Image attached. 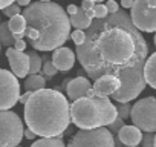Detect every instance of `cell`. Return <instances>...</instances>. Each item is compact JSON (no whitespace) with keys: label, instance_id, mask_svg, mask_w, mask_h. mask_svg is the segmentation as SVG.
<instances>
[{"label":"cell","instance_id":"cell-1","mask_svg":"<svg viewBox=\"0 0 156 147\" xmlns=\"http://www.w3.org/2000/svg\"><path fill=\"white\" fill-rule=\"evenodd\" d=\"M75 54L90 80L95 81L103 75L121 80L119 91L112 95L115 101L130 103L145 89L148 45L126 9L106 19H94L84 43L76 46Z\"/></svg>","mask_w":156,"mask_h":147},{"label":"cell","instance_id":"cell-2","mask_svg":"<svg viewBox=\"0 0 156 147\" xmlns=\"http://www.w3.org/2000/svg\"><path fill=\"white\" fill-rule=\"evenodd\" d=\"M26 37L35 51H55L70 35L67 13L54 2H35L25 8Z\"/></svg>","mask_w":156,"mask_h":147},{"label":"cell","instance_id":"cell-3","mask_svg":"<svg viewBox=\"0 0 156 147\" xmlns=\"http://www.w3.org/2000/svg\"><path fill=\"white\" fill-rule=\"evenodd\" d=\"M25 123L37 136H61L70 123V104L57 89L32 92L25 104Z\"/></svg>","mask_w":156,"mask_h":147},{"label":"cell","instance_id":"cell-4","mask_svg":"<svg viewBox=\"0 0 156 147\" xmlns=\"http://www.w3.org/2000/svg\"><path fill=\"white\" fill-rule=\"evenodd\" d=\"M118 118V109L109 98L86 97L72 103L70 121L78 129H98L110 126Z\"/></svg>","mask_w":156,"mask_h":147},{"label":"cell","instance_id":"cell-5","mask_svg":"<svg viewBox=\"0 0 156 147\" xmlns=\"http://www.w3.org/2000/svg\"><path fill=\"white\" fill-rule=\"evenodd\" d=\"M23 136L22 118L12 110H0V147H17Z\"/></svg>","mask_w":156,"mask_h":147},{"label":"cell","instance_id":"cell-6","mask_svg":"<svg viewBox=\"0 0 156 147\" xmlns=\"http://www.w3.org/2000/svg\"><path fill=\"white\" fill-rule=\"evenodd\" d=\"M67 147H116L113 133L109 127L80 129L70 139Z\"/></svg>","mask_w":156,"mask_h":147},{"label":"cell","instance_id":"cell-7","mask_svg":"<svg viewBox=\"0 0 156 147\" xmlns=\"http://www.w3.org/2000/svg\"><path fill=\"white\" fill-rule=\"evenodd\" d=\"M130 120L133 126L144 132H156V98L145 97L136 101L132 107Z\"/></svg>","mask_w":156,"mask_h":147},{"label":"cell","instance_id":"cell-8","mask_svg":"<svg viewBox=\"0 0 156 147\" xmlns=\"http://www.w3.org/2000/svg\"><path fill=\"white\" fill-rule=\"evenodd\" d=\"M130 19L141 32H156V0H135Z\"/></svg>","mask_w":156,"mask_h":147},{"label":"cell","instance_id":"cell-9","mask_svg":"<svg viewBox=\"0 0 156 147\" xmlns=\"http://www.w3.org/2000/svg\"><path fill=\"white\" fill-rule=\"evenodd\" d=\"M20 100V83L11 70L0 69V110H9Z\"/></svg>","mask_w":156,"mask_h":147},{"label":"cell","instance_id":"cell-10","mask_svg":"<svg viewBox=\"0 0 156 147\" xmlns=\"http://www.w3.org/2000/svg\"><path fill=\"white\" fill-rule=\"evenodd\" d=\"M6 57H8L11 70L17 78L28 77V74H29V55L28 54H25L22 51H17L14 48H8L6 49Z\"/></svg>","mask_w":156,"mask_h":147},{"label":"cell","instance_id":"cell-11","mask_svg":"<svg viewBox=\"0 0 156 147\" xmlns=\"http://www.w3.org/2000/svg\"><path fill=\"white\" fill-rule=\"evenodd\" d=\"M121 88V80L115 75H103L95 80L92 89L95 92V97L98 98H109Z\"/></svg>","mask_w":156,"mask_h":147},{"label":"cell","instance_id":"cell-12","mask_svg":"<svg viewBox=\"0 0 156 147\" xmlns=\"http://www.w3.org/2000/svg\"><path fill=\"white\" fill-rule=\"evenodd\" d=\"M92 91V84L87 78L84 77H75V78H69L67 86H66V94L72 101H76L80 98H86L89 97V92Z\"/></svg>","mask_w":156,"mask_h":147},{"label":"cell","instance_id":"cell-13","mask_svg":"<svg viewBox=\"0 0 156 147\" xmlns=\"http://www.w3.org/2000/svg\"><path fill=\"white\" fill-rule=\"evenodd\" d=\"M75 58H76V54L72 52L69 48H64V46L55 49L54 54H52V63L61 72L70 70L75 64Z\"/></svg>","mask_w":156,"mask_h":147},{"label":"cell","instance_id":"cell-14","mask_svg":"<svg viewBox=\"0 0 156 147\" xmlns=\"http://www.w3.org/2000/svg\"><path fill=\"white\" fill-rule=\"evenodd\" d=\"M118 138H119V141L124 145H127V147H136L142 141V132L136 126H127L126 124L118 132Z\"/></svg>","mask_w":156,"mask_h":147},{"label":"cell","instance_id":"cell-15","mask_svg":"<svg viewBox=\"0 0 156 147\" xmlns=\"http://www.w3.org/2000/svg\"><path fill=\"white\" fill-rule=\"evenodd\" d=\"M95 19V14H94V9H84V8H78L76 14L70 16V25L75 28V29H83V31H87L92 25Z\"/></svg>","mask_w":156,"mask_h":147},{"label":"cell","instance_id":"cell-16","mask_svg":"<svg viewBox=\"0 0 156 147\" xmlns=\"http://www.w3.org/2000/svg\"><path fill=\"white\" fill-rule=\"evenodd\" d=\"M144 78H145L147 84L156 91V52L151 54V55L147 58V61H145Z\"/></svg>","mask_w":156,"mask_h":147},{"label":"cell","instance_id":"cell-17","mask_svg":"<svg viewBox=\"0 0 156 147\" xmlns=\"http://www.w3.org/2000/svg\"><path fill=\"white\" fill-rule=\"evenodd\" d=\"M44 86H46V78L43 75H38V74H35V75H29L25 80V89L28 92H37V91L46 89Z\"/></svg>","mask_w":156,"mask_h":147},{"label":"cell","instance_id":"cell-18","mask_svg":"<svg viewBox=\"0 0 156 147\" xmlns=\"http://www.w3.org/2000/svg\"><path fill=\"white\" fill-rule=\"evenodd\" d=\"M9 25V29L14 35H19V34H23L26 35V19L23 14H19V16H14L9 19L8 22Z\"/></svg>","mask_w":156,"mask_h":147},{"label":"cell","instance_id":"cell-19","mask_svg":"<svg viewBox=\"0 0 156 147\" xmlns=\"http://www.w3.org/2000/svg\"><path fill=\"white\" fill-rule=\"evenodd\" d=\"M0 41H2V45H5V46H8V48H12L14 43H16V37H14V34L11 32L8 22H5V23L0 25Z\"/></svg>","mask_w":156,"mask_h":147},{"label":"cell","instance_id":"cell-20","mask_svg":"<svg viewBox=\"0 0 156 147\" xmlns=\"http://www.w3.org/2000/svg\"><path fill=\"white\" fill-rule=\"evenodd\" d=\"M31 147H66L64 141L61 136H54V138H41L32 142Z\"/></svg>","mask_w":156,"mask_h":147},{"label":"cell","instance_id":"cell-21","mask_svg":"<svg viewBox=\"0 0 156 147\" xmlns=\"http://www.w3.org/2000/svg\"><path fill=\"white\" fill-rule=\"evenodd\" d=\"M28 55H29V75H35L43 67V58L35 51L28 52Z\"/></svg>","mask_w":156,"mask_h":147},{"label":"cell","instance_id":"cell-22","mask_svg":"<svg viewBox=\"0 0 156 147\" xmlns=\"http://www.w3.org/2000/svg\"><path fill=\"white\" fill-rule=\"evenodd\" d=\"M41 72H43V77L44 78H52L57 75V72L58 69L55 67V64L52 63V58L49 60L48 57L43 58V67H41Z\"/></svg>","mask_w":156,"mask_h":147},{"label":"cell","instance_id":"cell-23","mask_svg":"<svg viewBox=\"0 0 156 147\" xmlns=\"http://www.w3.org/2000/svg\"><path fill=\"white\" fill-rule=\"evenodd\" d=\"M132 104L130 103H119L118 106H116V109H118V117H121L122 120H127V118H130V113H132Z\"/></svg>","mask_w":156,"mask_h":147},{"label":"cell","instance_id":"cell-24","mask_svg":"<svg viewBox=\"0 0 156 147\" xmlns=\"http://www.w3.org/2000/svg\"><path fill=\"white\" fill-rule=\"evenodd\" d=\"M84 40H86V31H83V29H75V31L72 32V41H73L76 46L83 45Z\"/></svg>","mask_w":156,"mask_h":147},{"label":"cell","instance_id":"cell-25","mask_svg":"<svg viewBox=\"0 0 156 147\" xmlns=\"http://www.w3.org/2000/svg\"><path fill=\"white\" fill-rule=\"evenodd\" d=\"M94 14H95V19H106L109 16V9H107L106 5L97 3L95 8H94Z\"/></svg>","mask_w":156,"mask_h":147},{"label":"cell","instance_id":"cell-26","mask_svg":"<svg viewBox=\"0 0 156 147\" xmlns=\"http://www.w3.org/2000/svg\"><path fill=\"white\" fill-rule=\"evenodd\" d=\"M141 147H154V133L153 132H145L142 135Z\"/></svg>","mask_w":156,"mask_h":147},{"label":"cell","instance_id":"cell-27","mask_svg":"<svg viewBox=\"0 0 156 147\" xmlns=\"http://www.w3.org/2000/svg\"><path fill=\"white\" fill-rule=\"evenodd\" d=\"M20 11H22V6L20 5H17V2L16 3H12L11 6H8V8H5L3 9V13H5V16L6 17H14V16H19L20 14Z\"/></svg>","mask_w":156,"mask_h":147},{"label":"cell","instance_id":"cell-28","mask_svg":"<svg viewBox=\"0 0 156 147\" xmlns=\"http://www.w3.org/2000/svg\"><path fill=\"white\" fill-rule=\"evenodd\" d=\"M124 126H126V124H124V120H122L121 117H118V118H116V120H115L110 126H107V127H109V130H110L112 133H118V132H119Z\"/></svg>","mask_w":156,"mask_h":147},{"label":"cell","instance_id":"cell-29","mask_svg":"<svg viewBox=\"0 0 156 147\" xmlns=\"http://www.w3.org/2000/svg\"><path fill=\"white\" fill-rule=\"evenodd\" d=\"M107 9H109V14H116L119 11V6L116 3V0H107V3H106Z\"/></svg>","mask_w":156,"mask_h":147},{"label":"cell","instance_id":"cell-30","mask_svg":"<svg viewBox=\"0 0 156 147\" xmlns=\"http://www.w3.org/2000/svg\"><path fill=\"white\" fill-rule=\"evenodd\" d=\"M14 49H17V51H25L26 49V41L25 40H16V43H14V46H12Z\"/></svg>","mask_w":156,"mask_h":147},{"label":"cell","instance_id":"cell-31","mask_svg":"<svg viewBox=\"0 0 156 147\" xmlns=\"http://www.w3.org/2000/svg\"><path fill=\"white\" fill-rule=\"evenodd\" d=\"M133 3H135V0H121L122 9H132L133 8Z\"/></svg>","mask_w":156,"mask_h":147},{"label":"cell","instance_id":"cell-32","mask_svg":"<svg viewBox=\"0 0 156 147\" xmlns=\"http://www.w3.org/2000/svg\"><path fill=\"white\" fill-rule=\"evenodd\" d=\"M16 2H17V0H0V9H5V8L11 6Z\"/></svg>","mask_w":156,"mask_h":147},{"label":"cell","instance_id":"cell-33","mask_svg":"<svg viewBox=\"0 0 156 147\" xmlns=\"http://www.w3.org/2000/svg\"><path fill=\"white\" fill-rule=\"evenodd\" d=\"M31 95H32V92H28V91H26V92H25L23 95H20V100H19V101H20V103H22V104L25 106V104L28 103V100L31 98Z\"/></svg>","mask_w":156,"mask_h":147},{"label":"cell","instance_id":"cell-34","mask_svg":"<svg viewBox=\"0 0 156 147\" xmlns=\"http://www.w3.org/2000/svg\"><path fill=\"white\" fill-rule=\"evenodd\" d=\"M95 2H89V0H83V3H81V8L84 9H94L95 8Z\"/></svg>","mask_w":156,"mask_h":147},{"label":"cell","instance_id":"cell-35","mask_svg":"<svg viewBox=\"0 0 156 147\" xmlns=\"http://www.w3.org/2000/svg\"><path fill=\"white\" fill-rule=\"evenodd\" d=\"M78 8H80V6H76V5H69V6L66 8V13H67L69 16H73V14H76Z\"/></svg>","mask_w":156,"mask_h":147},{"label":"cell","instance_id":"cell-36","mask_svg":"<svg viewBox=\"0 0 156 147\" xmlns=\"http://www.w3.org/2000/svg\"><path fill=\"white\" fill-rule=\"evenodd\" d=\"M37 135L31 130V129H25V138H28V139H34Z\"/></svg>","mask_w":156,"mask_h":147},{"label":"cell","instance_id":"cell-37","mask_svg":"<svg viewBox=\"0 0 156 147\" xmlns=\"http://www.w3.org/2000/svg\"><path fill=\"white\" fill-rule=\"evenodd\" d=\"M17 5H20V6H29L31 5V0H17Z\"/></svg>","mask_w":156,"mask_h":147},{"label":"cell","instance_id":"cell-38","mask_svg":"<svg viewBox=\"0 0 156 147\" xmlns=\"http://www.w3.org/2000/svg\"><path fill=\"white\" fill-rule=\"evenodd\" d=\"M89 2H95V3H103L104 0H89Z\"/></svg>","mask_w":156,"mask_h":147},{"label":"cell","instance_id":"cell-39","mask_svg":"<svg viewBox=\"0 0 156 147\" xmlns=\"http://www.w3.org/2000/svg\"><path fill=\"white\" fill-rule=\"evenodd\" d=\"M153 41H154V46H156V32H154V37H153Z\"/></svg>","mask_w":156,"mask_h":147},{"label":"cell","instance_id":"cell-40","mask_svg":"<svg viewBox=\"0 0 156 147\" xmlns=\"http://www.w3.org/2000/svg\"><path fill=\"white\" fill-rule=\"evenodd\" d=\"M154 147H156V133H154Z\"/></svg>","mask_w":156,"mask_h":147},{"label":"cell","instance_id":"cell-41","mask_svg":"<svg viewBox=\"0 0 156 147\" xmlns=\"http://www.w3.org/2000/svg\"><path fill=\"white\" fill-rule=\"evenodd\" d=\"M40 2H51V0H40Z\"/></svg>","mask_w":156,"mask_h":147},{"label":"cell","instance_id":"cell-42","mask_svg":"<svg viewBox=\"0 0 156 147\" xmlns=\"http://www.w3.org/2000/svg\"><path fill=\"white\" fill-rule=\"evenodd\" d=\"M0 25H2V17H0Z\"/></svg>","mask_w":156,"mask_h":147},{"label":"cell","instance_id":"cell-43","mask_svg":"<svg viewBox=\"0 0 156 147\" xmlns=\"http://www.w3.org/2000/svg\"><path fill=\"white\" fill-rule=\"evenodd\" d=\"M0 46H2V41H0Z\"/></svg>","mask_w":156,"mask_h":147},{"label":"cell","instance_id":"cell-44","mask_svg":"<svg viewBox=\"0 0 156 147\" xmlns=\"http://www.w3.org/2000/svg\"><path fill=\"white\" fill-rule=\"evenodd\" d=\"M126 147H127V145H126ZM136 147H138V145H136Z\"/></svg>","mask_w":156,"mask_h":147}]
</instances>
